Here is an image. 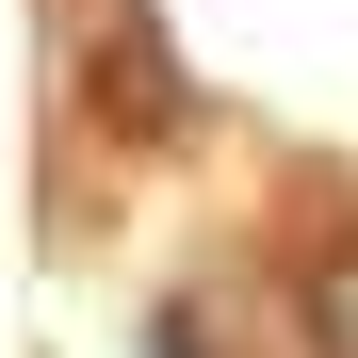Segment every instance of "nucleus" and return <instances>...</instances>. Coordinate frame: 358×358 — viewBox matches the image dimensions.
<instances>
[{
	"mask_svg": "<svg viewBox=\"0 0 358 358\" xmlns=\"http://www.w3.org/2000/svg\"><path fill=\"white\" fill-rule=\"evenodd\" d=\"M82 98L114 114V131H179V114H196V82H179V49H163L147 0H98L82 17Z\"/></svg>",
	"mask_w": 358,
	"mask_h": 358,
	"instance_id": "1",
	"label": "nucleus"
},
{
	"mask_svg": "<svg viewBox=\"0 0 358 358\" xmlns=\"http://www.w3.org/2000/svg\"><path fill=\"white\" fill-rule=\"evenodd\" d=\"M310 342H326V358H358V261H326V293H310Z\"/></svg>",
	"mask_w": 358,
	"mask_h": 358,
	"instance_id": "2",
	"label": "nucleus"
}]
</instances>
